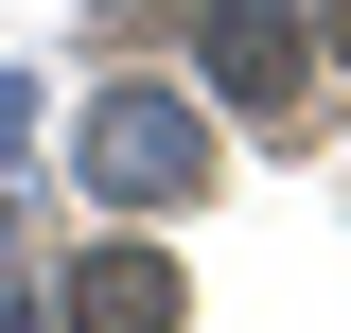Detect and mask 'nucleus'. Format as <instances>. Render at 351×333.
Listing matches in <instances>:
<instances>
[{"instance_id": "20e7f679", "label": "nucleus", "mask_w": 351, "mask_h": 333, "mask_svg": "<svg viewBox=\"0 0 351 333\" xmlns=\"http://www.w3.org/2000/svg\"><path fill=\"white\" fill-rule=\"evenodd\" d=\"M334 53H351V0H334Z\"/></svg>"}, {"instance_id": "f257e3e1", "label": "nucleus", "mask_w": 351, "mask_h": 333, "mask_svg": "<svg viewBox=\"0 0 351 333\" xmlns=\"http://www.w3.org/2000/svg\"><path fill=\"white\" fill-rule=\"evenodd\" d=\"M71 158H88V193L158 210V193H193V175H211V123H193L176 88H106V106L71 123Z\"/></svg>"}, {"instance_id": "f03ea898", "label": "nucleus", "mask_w": 351, "mask_h": 333, "mask_svg": "<svg viewBox=\"0 0 351 333\" xmlns=\"http://www.w3.org/2000/svg\"><path fill=\"white\" fill-rule=\"evenodd\" d=\"M193 53H211V88L246 106V123H299V18H281V0H211Z\"/></svg>"}, {"instance_id": "7ed1b4c3", "label": "nucleus", "mask_w": 351, "mask_h": 333, "mask_svg": "<svg viewBox=\"0 0 351 333\" xmlns=\"http://www.w3.org/2000/svg\"><path fill=\"white\" fill-rule=\"evenodd\" d=\"M71 333H176V263H158V246H88Z\"/></svg>"}]
</instances>
